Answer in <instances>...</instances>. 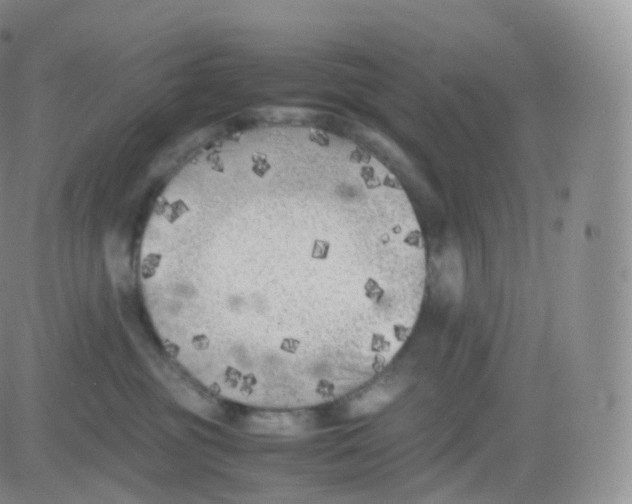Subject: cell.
<instances>
[{
    "instance_id": "1",
    "label": "cell",
    "mask_w": 632,
    "mask_h": 504,
    "mask_svg": "<svg viewBox=\"0 0 632 504\" xmlns=\"http://www.w3.org/2000/svg\"><path fill=\"white\" fill-rule=\"evenodd\" d=\"M232 259L316 375L384 364L418 318L427 257L413 208L362 157L255 146L238 191Z\"/></svg>"
}]
</instances>
